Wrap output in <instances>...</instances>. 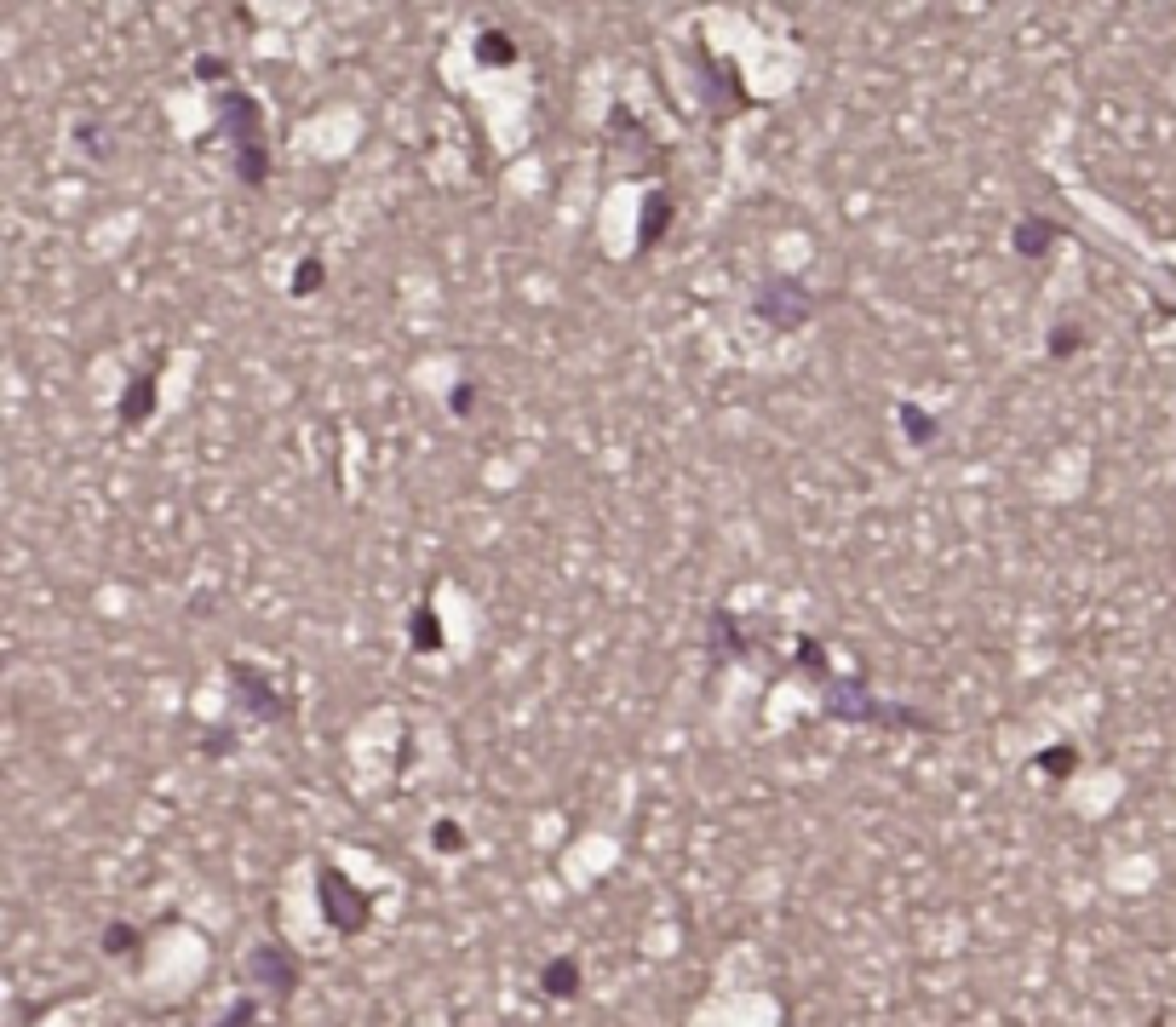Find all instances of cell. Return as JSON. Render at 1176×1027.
Returning a JSON list of instances; mask_svg holds the SVG:
<instances>
[{"label": "cell", "instance_id": "cell-3", "mask_svg": "<svg viewBox=\"0 0 1176 1027\" xmlns=\"http://www.w3.org/2000/svg\"><path fill=\"white\" fill-rule=\"evenodd\" d=\"M901 420H907V430H913V437H930V430H936V425H930V420H924V413H913V408H907V413H901Z\"/></svg>", "mask_w": 1176, "mask_h": 1027}, {"label": "cell", "instance_id": "cell-2", "mask_svg": "<svg viewBox=\"0 0 1176 1027\" xmlns=\"http://www.w3.org/2000/svg\"><path fill=\"white\" fill-rule=\"evenodd\" d=\"M511 53H517V46L500 41V35H488V41H483V58H511Z\"/></svg>", "mask_w": 1176, "mask_h": 1027}, {"label": "cell", "instance_id": "cell-1", "mask_svg": "<svg viewBox=\"0 0 1176 1027\" xmlns=\"http://www.w3.org/2000/svg\"><path fill=\"white\" fill-rule=\"evenodd\" d=\"M1039 769H1045V775H1068V769H1073V747H1062V752H1039Z\"/></svg>", "mask_w": 1176, "mask_h": 1027}, {"label": "cell", "instance_id": "cell-4", "mask_svg": "<svg viewBox=\"0 0 1176 1027\" xmlns=\"http://www.w3.org/2000/svg\"><path fill=\"white\" fill-rule=\"evenodd\" d=\"M471 396H476L471 385H459V391H454V413H471Z\"/></svg>", "mask_w": 1176, "mask_h": 1027}]
</instances>
